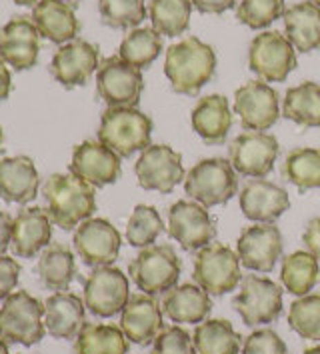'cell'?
<instances>
[{
	"instance_id": "cell-53",
	"label": "cell",
	"mask_w": 320,
	"mask_h": 354,
	"mask_svg": "<svg viewBox=\"0 0 320 354\" xmlns=\"http://www.w3.org/2000/svg\"><path fill=\"white\" fill-rule=\"evenodd\" d=\"M64 2H68V4H73V6H75V4H78L80 0H64Z\"/></svg>"
},
{
	"instance_id": "cell-29",
	"label": "cell",
	"mask_w": 320,
	"mask_h": 354,
	"mask_svg": "<svg viewBox=\"0 0 320 354\" xmlns=\"http://www.w3.org/2000/svg\"><path fill=\"white\" fill-rule=\"evenodd\" d=\"M284 32L299 53L320 48V8L312 2H299L283 15Z\"/></svg>"
},
{
	"instance_id": "cell-9",
	"label": "cell",
	"mask_w": 320,
	"mask_h": 354,
	"mask_svg": "<svg viewBox=\"0 0 320 354\" xmlns=\"http://www.w3.org/2000/svg\"><path fill=\"white\" fill-rule=\"evenodd\" d=\"M248 66L264 82H284L297 68V48L281 32L266 30L252 38Z\"/></svg>"
},
{
	"instance_id": "cell-17",
	"label": "cell",
	"mask_w": 320,
	"mask_h": 354,
	"mask_svg": "<svg viewBox=\"0 0 320 354\" xmlns=\"http://www.w3.org/2000/svg\"><path fill=\"white\" fill-rule=\"evenodd\" d=\"M234 112L246 131H268L281 118L279 94L264 80H250L234 94Z\"/></svg>"
},
{
	"instance_id": "cell-43",
	"label": "cell",
	"mask_w": 320,
	"mask_h": 354,
	"mask_svg": "<svg viewBox=\"0 0 320 354\" xmlns=\"http://www.w3.org/2000/svg\"><path fill=\"white\" fill-rule=\"evenodd\" d=\"M241 354H288V348L272 328H263L246 336Z\"/></svg>"
},
{
	"instance_id": "cell-28",
	"label": "cell",
	"mask_w": 320,
	"mask_h": 354,
	"mask_svg": "<svg viewBox=\"0 0 320 354\" xmlns=\"http://www.w3.org/2000/svg\"><path fill=\"white\" fill-rule=\"evenodd\" d=\"M44 326L53 338H76L84 326V300L73 292H55L44 302Z\"/></svg>"
},
{
	"instance_id": "cell-35",
	"label": "cell",
	"mask_w": 320,
	"mask_h": 354,
	"mask_svg": "<svg viewBox=\"0 0 320 354\" xmlns=\"http://www.w3.org/2000/svg\"><path fill=\"white\" fill-rule=\"evenodd\" d=\"M162 53V37L154 28H134L120 42L118 56L134 68L142 71Z\"/></svg>"
},
{
	"instance_id": "cell-6",
	"label": "cell",
	"mask_w": 320,
	"mask_h": 354,
	"mask_svg": "<svg viewBox=\"0 0 320 354\" xmlns=\"http://www.w3.org/2000/svg\"><path fill=\"white\" fill-rule=\"evenodd\" d=\"M185 190L207 208L226 205L238 192V172L226 158H205L189 170Z\"/></svg>"
},
{
	"instance_id": "cell-16",
	"label": "cell",
	"mask_w": 320,
	"mask_h": 354,
	"mask_svg": "<svg viewBox=\"0 0 320 354\" xmlns=\"http://www.w3.org/2000/svg\"><path fill=\"white\" fill-rule=\"evenodd\" d=\"M100 66V53L98 46L91 44L88 40L75 38L58 48L50 60V75L62 84L64 88L84 86L91 76L95 75Z\"/></svg>"
},
{
	"instance_id": "cell-42",
	"label": "cell",
	"mask_w": 320,
	"mask_h": 354,
	"mask_svg": "<svg viewBox=\"0 0 320 354\" xmlns=\"http://www.w3.org/2000/svg\"><path fill=\"white\" fill-rule=\"evenodd\" d=\"M152 354H196L189 330L178 324L162 328L152 342Z\"/></svg>"
},
{
	"instance_id": "cell-31",
	"label": "cell",
	"mask_w": 320,
	"mask_h": 354,
	"mask_svg": "<svg viewBox=\"0 0 320 354\" xmlns=\"http://www.w3.org/2000/svg\"><path fill=\"white\" fill-rule=\"evenodd\" d=\"M196 354H241L243 336L225 318H208L192 335Z\"/></svg>"
},
{
	"instance_id": "cell-21",
	"label": "cell",
	"mask_w": 320,
	"mask_h": 354,
	"mask_svg": "<svg viewBox=\"0 0 320 354\" xmlns=\"http://www.w3.org/2000/svg\"><path fill=\"white\" fill-rule=\"evenodd\" d=\"M238 201L243 214L254 223H272L290 208L288 192L281 185L266 178L248 180L238 194Z\"/></svg>"
},
{
	"instance_id": "cell-49",
	"label": "cell",
	"mask_w": 320,
	"mask_h": 354,
	"mask_svg": "<svg viewBox=\"0 0 320 354\" xmlns=\"http://www.w3.org/2000/svg\"><path fill=\"white\" fill-rule=\"evenodd\" d=\"M0 354H10V351H8V342H4L2 338H0Z\"/></svg>"
},
{
	"instance_id": "cell-46",
	"label": "cell",
	"mask_w": 320,
	"mask_h": 354,
	"mask_svg": "<svg viewBox=\"0 0 320 354\" xmlns=\"http://www.w3.org/2000/svg\"><path fill=\"white\" fill-rule=\"evenodd\" d=\"M190 2L198 12L205 15H223L236 4V0H190Z\"/></svg>"
},
{
	"instance_id": "cell-27",
	"label": "cell",
	"mask_w": 320,
	"mask_h": 354,
	"mask_svg": "<svg viewBox=\"0 0 320 354\" xmlns=\"http://www.w3.org/2000/svg\"><path fill=\"white\" fill-rule=\"evenodd\" d=\"M192 129L208 145H223L232 127V111L223 94L203 96L190 116Z\"/></svg>"
},
{
	"instance_id": "cell-36",
	"label": "cell",
	"mask_w": 320,
	"mask_h": 354,
	"mask_svg": "<svg viewBox=\"0 0 320 354\" xmlns=\"http://www.w3.org/2000/svg\"><path fill=\"white\" fill-rule=\"evenodd\" d=\"M190 0H151L149 17L152 28L162 37H180L190 24Z\"/></svg>"
},
{
	"instance_id": "cell-4",
	"label": "cell",
	"mask_w": 320,
	"mask_h": 354,
	"mask_svg": "<svg viewBox=\"0 0 320 354\" xmlns=\"http://www.w3.org/2000/svg\"><path fill=\"white\" fill-rule=\"evenodd\" d=\"M182 262L170 244H151L129 264L132 282L149 297L167 295L180 279Z\"/></svg>"
},
{
	"instance_id": "cell-26",
	"label": "cell",
	"mask_w": 320,
	"mask_h": 354,
	"mask_svg": "<svg viewBox=\"0 0 320 354\" xmlns=\"http://www.w3.org/2000/svg\"><path fill=\"white\" fill-rule=\"evenodd\" d=\"M212 310V300L198 284H176L164 295L162 313L176 324H200Z\"/></svg>"
},
{
	"instance_id": "cell-52",
	"label": "cell",
	"mask_w": 320,
	"mask_h": 354,
	"mask_svg": "<svg viewBox=\"0 0 320 354\" xmlns=\"http://www.w3.org/2000/svg\"><path fill=\"white\" fill-rule=\"evenodd\" d=\"M2 140H4V132H2V127H0V149H2Z\"/></svg>"
},
{
	"instance_id": "cell-30",
	"label": "cell",
	"mask_w": 320,
	"mask_h": 354,
	"mask_svg": "<svg viewBox=\"0 0 320 354\" xmlns=\"http://www.w3.org/2000/svg\"><path fill=\"white\" fill-rule=\"evenodd\" d=\"M37 272L42 286L57 290V292L68 290V286L73 284L76 277L73 250L64 244H48L38 259Z\"/></svg>"
},
{
	"instance_id": "cell-8",
	"label": "cell",
	"mask_w": 320,
	"mask_h": 354,
	"mask_svg": "<svg viewBox=\"0 0 320 354\" xmlns=\"http://www.w3.org/2000/svg\"><path fill=\"white\" fill-rule=\"evenodd\" d=\"M283 286L274 280L248 274L241 282V292L232 299V306L246 326L270 324L283 315Z\"/></svg>"
},
{
	"instance_id": "cell-19",
	"label": "cell",
	"mask_w": 320,
	"mask_h": 354,
	"mask_svg": "<svg viewBox=\"0 0 320 354\" xmlns=\"http://www.w3.org/2000/svg\"><path fill=\"white\" fill-rule=\"evenodd\" d=\"M40 32L32 17L19 15L0 28V58L17 68L28 71L38 62Z\"/></svg>"
},
{
	"instance_id": "cell-11",
	"label": "cell",
	"mask_w": 320,
	"mask_h": 354,
	"mask_svg": "<svg viewBox=\"0 0 320 354\" xmlns=\"http://www.w3.org/2000/svg\"><path fill=\"white\" fill-rule=\"evenodd\" d=\"M144 91V78L138 68L120 56L100 60L96 71V94L109 106H136Z\"/></svg>"
},
{
	"instance_id": "cell-54",
	"label": "cell",
	"mask_w": 320,
	"mask_h": 354,
	"mask_svg": "<svg viewBox=\"0 0 320 354\" xmlns=\"http://www.w3.org/2000/svg\"><path fill=\"white\" fill-rule=\"evenodd\" d=\"M310 2H312V4H317V6L320 8V0H310Z\"/></svg>"
},
{
	"instance_id": "cell-38",
	"label": "cell",
	"mask_w": 320,
	"mask_h": 354,
	"mask_svg": "<svg viewBox=\"0 0 320 354\" xmlns=\"http://www.w3.org/2000/svg\"><path fill=\"white\" fill-rule=\"evenodd\" d=\"M164 223L154 206L138 205L132 210L129 224H126V241L132 246L147 248L156 243V239L162 234Z\"/></svg>"
},
{
	"instance_id": "cell-7",
	"label": "cell",
	"mask_w": 320,
	"mask_h": 354,
	"mask_svg": "<svg viewBox=\"0 0 320 354\" xmlns=\"http://www.w3.org/2000/svg\"><path fill=\"white\" fill-rule=\"evenodd\" d=\"M192 277L208 295L223 297L243 282L241 259L225 244L210 243L196 252Z\"/></svg>"
},
{
	"instance_id": "cell-2",
	"label": "cell",
	"mask_w": 320,
	"mask_h": 354,
	"mask_svg": "<svg viewBox=\"0 0 320 354\" xmlns=\"http://www.w3.org/2000/svg\"><path fill=\"white\" fill-rule=\"evenodd\" d=\"M46 214L62 230H73L88 221L96 210L95 187L73 172H57L42 187Z\"/></svg>"
},
{
	"instance_id": "cell-50",
	"label": "cell",
	"mask_w": 320,
	"mask_h": 354,
	"mask_svg": "<svg viewBox=\"0 0 320 354\" xmlns=\"http://www.w3.org/2000/svg\"><path fill=\"white\" fill-rule=\"evenodd\" d=\"M17 4H20V6H32V4H37L38 0H15Z\"/></svg>"
},
{
	"instance_id": "cell-37",
	"label": "cell",
	"mask_w": 320,
	"mask_h": 354,
	"mask_svg": "<svg viewBox=\"0 0 320 354\" xmlns=\"http://www.w3.org/2000/svg\"><path fill=\"white\" fill-rule=\"evenodd\" d=\"M283 176L301 190L320 188V149L290 150L283 162Z\"/></svg>"
},
{
	"instance_id": "cell-25",
	"label": "cell",
	"mask_w": 320,
	"mask_h": 354,
	"mask_svg": "<svg viewBox=\"0 0 320 354\" xmlns=\"http://www.w3.org/2000/svg\"><path fill=\"white\" fill-rule=\"evenodd\" d=\"M32 20L40 37L60 46L75 40L76 35L80 32V22L76 19L75 6L64 0L37 2L32 8Z\"/></svg>"
},
{
	"instance_id": "cell-39",
	"label": "cell",
	"mask_w": 320,
	"mask_h": 354,
	"mask_svg": "<svg viewBox=\"0 0 320 354\" xmlns=\"http://www.w3.org/2000/svg\"><path fill=\"white\" fill-rule=\"evenodd\" d=\"M147 0H98V12L106 26L126 30L147 19Z\"/></svg>"
},
{
	"instance_id": "cell-23",
	"label": "cell",
	"mask_w": 320,
	"mask_h": 354,
	"mask_svg": "<svg viewBox=\"0 0 320 354\" xmlns=\"http://www.w3.org/2000/svg\"><path fill=\"white\" fill-rule=\"evenodd\" d=\"M40 176L30 156L0 158V198L8 205H28L35 201Z\"/></svg>"
},
{
	"instance_id": "cell-15",
	"label": "cell",
	"mask_w": 320,
	"mask_h": 354,
	"mask_svg": "<svg viewBox=\"0 0 320 354\" xmlns=\"http://www.w3.org/2000/svg\"><path fill=\"white\" fill-rule=\"evenodd\" d=\"M284 239L281 228L272 223L246 226L236 241L241 264L254 272H270L283 257Z\"/></svg>"
},
{
	"instance_id": "cell-48",
	"label": "cell",
	"mask_w": 320,
	"mask_h": 354,
	"mask_svg": "<svg viewBox=\"0 0 320 354\" xmlns=\"http://www.w3.org/2000/svg\"><path fill=\"white\" fill-rule=\"evenodd\" d=\"M10 88H12V76H10V71H8L6 62L0 58V102L8 98Z\"/></svg>"
},
{
	"instance_id": "cell-34",
	"label": "cell",
	"mask_w": 320,
	"mask_h": 354,
	"mask_svg": "<svg viewBox=\"0 0 320 354\" xmlns=\"http://www.w3.org/2000/svg\"><path fill=\"white\" fill-rule=\"evenodd\" d=\"M281 279L290 295L306 297L320 279L319 261L308 250H297L283 259Z\"/></svg>"
},
{
	"instance_id": "cell-12",
	"label": "cell",
	"mask_w": 320,
	"mask_h": 354,
	"mask_svg": "<svg viewBox=\"0 0 320 354\" xmlns=\"http://www.w3.org/2000/svg\"><path fill=\"white\" fill-rule=\"evenodd\" d=\"M134 174L144 190H156L169 194L178 187L187 174L182 167V156L169 145H151L140 152Z\"/></svg>"
},
{
	"instance_id": "cell-22",
	"label": "cell",
	"mask_w": 320,
	"mask_h": 354,
	"mask_svg": "<svg viewBox=\"0 0 320 354\" xmlns=\"http://www.w3.org/2000/svg\"><path fill=\"white\" fill-rule=\"evenodd\" d=\"M120 315L122 333L138 346H147L154 342V338L164 328L162 306L154 300V297H149L144 292L131 297Z\"/></svg>"
},
{
	"instance_id": "cell-5",
	"label": "cell",
	"mask_w": 320,
	"mask_h": 354,
	"mask_svg": "<svg viewBox=\"0 0 320 354\" xmlns=\"http://www.w3.org/2000/svg\"><path fill=\"white\" fill-rule=\"evenodd\" d=\"M46 335L44 304L26 290H17L0 308V338L10 344L32 346Z\"/></svg>"
},
{
	"instance_id": "cell-40",
	"label": "cell",
	"mask_w": 320,
	"mask_h": 354,
	"mask_svg": "<svg viewBox=\"0 0 320 354\" xmlns=\"http://www.w3.org/2000/svg\"><path fill=\"white\" fill-rule=\"evenodd\" d=\"M290 328L306 340L320 342V295H306L290 304Z\"/></svg>"
},
{
	"instance_id": "cell-24",
	"label": "cell",
	"mask_w": 320,
	"mask_h": 354,
	"mask_svg": "<svg viewBox=\"0 0 320 354\" xmlns=\"http://www.w3.org/2000/svg\"><path fill=\"white\" fill-rule=\"evenodd\" d=\"M53 239V221L40 206L20 210L12 223V250L20 259H32Z\"/></svg>"
},
{
	"instance_id": "cell-41",
	"label": "cell",
	"mask_w": 320,
	"mask_h": 354,
	"mask_svg": "<svg viewBox=\"0 0 320 354\" xmlns=\"http://www.w3.org/2000/svg\"><path fill=\"white\" fill-rule=\"evenodd\" d=\"M284 15V0H241L236 6V19L252 30L270 26Z\"/></svg>"
},
{
	"instance_id": "cell-1",
	"label": "cell",
	"mask_w": 320,
	"mask_h": 354,
	"mask_svg": "<svg viewBox=\"0 0 320 354\" xmlns=\"http://www.w3.org/2000/svg\"><path fill=\"white\" fill-rule=\"evenodd\" d=\"M216 71V53L200 38L187 37L170 44L164 58V75L172 91L194 96L208 84Z\"/></svg>"
},
{
	"instance_id": "cell-14",
	"label": "cell",
	"mask_w": 320,
	"mask_h": 354,
	"mask_svg": "<svg viewBox=\"0 0 320 354\" xmlns=\"http://www.w3.org/2000/svg\"><path fill=\"white\" fill-rule=\"evenodd\" d=\"M230 162L243 176L264 178L272 172L274 162L281 154V145L276 136L261 131H248L238 134L230 142Z\"/></svg>"
},
{
	"instance_id": "cell-51",
	"label": "cell",
	"mask_w": 320,
	"mask_h": 354,
	"mask_svg": "<svg viewBox=\"0 0 320 354\" xmlns=\"http://www.w3.org/2000/svg\"><path fill=\"white\" fill-rule=\"evenodd\" d=\"M302 354H320V346H312V348H308V351H304Z\"/></svg>"
},
{
	"instance_id": "cell-10",
	"label": "cell",
	"mask_w": 320,
	"mask_h": 354,
	"mask_svg": "<svg viewBox=\"0 0 320 354\" xmlns=\"http://www.w3.org/2000/svg\"><path fill=\"white\" fill-rule=\"evenodd\" d=\"M131 300L129 277L114 266H98L84 280V306L98 318H113Z\"/></svg>"
},
{
	"instance_id": "cell-18",
	"label": "cell",
	"mask_w": 320,
	"mask_h": 354,
	"mask_svg": "<svg viewBox=\"0 0 320 354\" xmlns=\"http://www.w3.org/2000/svg\"><path fill=\"white\" fill-rule=\"evenodd\" d=\"M75 250L86 266H111L120 252V232L106 218H88L76 226Z\"/></svg>"
},
{
	"instance_id": "cell-47",
	"label": "cell",
	"mask_w": 320,
	"mask_h": 354,
	"mask_svg": "<svg viewBox=\"0 0 320 354\" xmlns=\"http://www.w3.org/2000/svg\"><path fill=\"white\" fill-rule=\"evenodd\" d=\"M12 223L15 218L8 212L0 210V254L12 243Z\"/></svg>"
},
{
	"instance_id": "cell-45",
	"label": "cell",
	"mask_w": 320,
	"mask_h": 354,
	"mask_svg": "<svg viewBox=\"0 0 320 354\" xmlns=\"http://www.w3.org/2000/svg\"><path fill=\"white\" fill-rule=\"evenodd\" d=\"M302 243L306 246V250L320 262V216L312 218L306 224V230L302 234Z\"/></svg>"
},
{
	"instance_id": "cell-32",
	"label": "cell",
	"mask_w": 320,
	"mask_h": 354,
	"mask_svg": "<svg viewBox=\"0 0 320 354\" xmlns=\"http://www.w3.org/2000/svg\"><path fill=\"white\" fill-rule=\"evenodd\" d=\"M129 338L120 326L84 322L75 338V354H129Z\"/></svg>"
},
{
	"instance_id": "cell-33",
	"label": "cell",
	"mask_w": 320,
	"mask_h": 354,
	"mask_svg": "<svg viewBox=\"0 0 320 354\" xmlns=\"http://www.w3.org/2000/svg\"><path fill=\"white\" fill-rule=\"evenodd\" d=\"M283 116L304 129H320V84L302 82L288 88L283 100Z\"/></svg>"
},
{
	"instance_id": "cell-13",
	"label": "cell",
	"mask_w": 320,
	"mask_h": 354,
	"mask_svg": "<svg viewBox=\"0 0 320 354\" xmlns=\"http://www.w3.org/2000/svg\"><path fill=\"white\" fill-rule=\"evenodd\" d=\"M167 232L185 250L194 252L214 241L216 224L212 221L207 206L196 201H178L170 206Z\"/></svg>"
},
{
	"instance_id": "cell-20",
	"label": "cell",
	"mask_w": 320,
	"mask_h": 354,
	"mask_svg": "<svg viewBox=\"0 0 320 354\" xmlns=\"http://www.w3.org/2000/svg\"><path fill=\"white\" fill-rule=\"evenodd\" d=\"M70 172L96 188L109 187L120 178V156L100 140H84L73 150Z\"/></svg>"
},
{
	"instance_id": "cell-3",
	"label": "cell",
	"mask_w": 320,
	"mask_h": 354,
	"mask_svg": "<svg viewBox=\"0 0 320 354\" xmlns=\"http://www.w3.org/2000/svg\"><path fill=\"white\" fill-rule=\"evenodd\" d=\"M152 129L151 116L136 106H109L100 118L98 140L120 158H129L134 152L151 147Z\"/></svg>"
},
{
	"instance_id": "cell-44",
	"label": "cell",
	"mask_w": 320,
	"mask_h": 354,
	"mask_svg": "<svg viewBox=\"0 0 320 354\" xmlns=\"http://www.w3.org/2000/svg\"><path fill=\"white\" fill-rule=\"evenodd\" d=\"M20 264L15 259L0 254V300H6L17 288L20 280Z\"/></svg>"
}]
</instances>
